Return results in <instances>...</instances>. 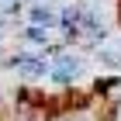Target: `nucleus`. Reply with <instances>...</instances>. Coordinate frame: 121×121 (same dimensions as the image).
Segmentation results:
<instances>
[{"instance_id": "f257e3e1", "label": "nucleus", "mask_w": 121, "mask_h": 121, "mask_svg": "<svg viewBox=\"0 0 121 121\" xmlns=\"http://www.w3.org/2000/svg\"><path fill=\"white\" fill-rule=\"evenodd\" d=\"M52 62H48L45 52H31V48H17V80L24 86L38 83V80H45Z\"/></svg>"}, {"instance_id": "f03ea898", "label": "nucleus", "mask_w": 121, "mask_h": 121, "mask_svg": "<svg viewBox=\"0 0 121 121\" xmlns=\"http://www.w3.org/2000/svg\"><path fill=\"white\" fill-rule=\"evenodd\" d=\"M24 24H38V28L59 31V7L56 4H45V0H28V7H24Z\"/></svg>"}, {"instance_id": "7ed1b4c3", "label": "nucleus", "mask_w": 121, "mask_h": 121, "mask_svg": "<svg viewBox=\"0 0 121 121\" xmlns=\"http://www.w3.org/2000/svg\"><path fill=\"white\" fill-rule=\"evenodd\" d=\"M17 42H21V48H31V52H45V48L56 42V31L38 28V24H17Z\"/></svg>"}, {"instance_id": "20e7f679", "label": "nucleus", "mask_w": 121, "mask_h": 121, "mask_svg": "<svg viewBox=\"0 0 121 121\" xmlns=\"http://www.w3.org/2000/svg\"><path fill=\"white\" fill-rule=\"evenodd\" d=\"M93 97H100L107 107H114V104L121 100V73H104L97 83H93Z\"/></svg>"}, {"instance_id": "39448f33", "label": "nucleus", "mask_w": 121, "mask_h": 121, "mask_svg": "<svg viewBox=\"0 0 121 121\" xmlns=\"http://www.w3.org/2000/svg\"><path fill=\"white\" fill-rule=\"evenodd\" d=\"M90 59L100 66L104 73H121V52H118L114 45H100V48H97Z\"/></svg>"}, {"instance_id": "423d86ee", "label": "nucleus", "mask_w": 121, "mask_h": 121, "mask_svg": "<svg viewBox=\"0 0 121 121\" xmlns=\"http://www.w3.org/2000/svg\"><path fill=\"white\" fill-rule=\"evenodd\" d=\"M107 121H121V100L114 107H107Z\"/></svg>"}, {"instance_id": "0eeeda50", "label": "nucleus", "mask_w": 121, "mask_h": 121, "mask_svg": "<svg viewBox=\"0 0 121 121\" xmlns=\"http://www.w3.org/2000/svg\"><path fill=\"white\" fill-rule=\"evenodd\" d=\"M4 56H7V52H4V38H0V59H4Z\"/></svg>"}, {"instance_id": "6e6552de", "label": "nucleus", "mask_w": 121, "mask_h": 121, "mask_svg": "<svg viewBox=\"0 0 121 121\" xmlns=\"http://www.w3.org/2000/svg\"><path fill=\"white\" fill-rule=\"evenodd\" d=\"M118 21H121V0H118Z\"/></svg>"}, {"instance_id": "1a4fd4ad", "label": "nucleus", "mask_w": 121, "mask_h": 121, "mask_svg": "<svg viewBox=\"0 0 121 121\" xmlns=\"http://www.w3.org/2000/svg\"><path fill=\"white\" fill-rule=\"evenodd\" d=\"M0 4H17V0H0Z\"/></svg>"}, {"instance_id": "9d476101", "label": "nucleus", "mask_w": 121, "mask_h": 121, "mask_svg": "<svg viewBox=\"0 0 121 121\" xmlns=\"http://www.w3.org/2000/svg\"><path fill=\"white\" fill-rule=\"evenodd\" d=\"M0 104H4V100H0Z\"/></svg>"}]
</instances>
